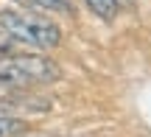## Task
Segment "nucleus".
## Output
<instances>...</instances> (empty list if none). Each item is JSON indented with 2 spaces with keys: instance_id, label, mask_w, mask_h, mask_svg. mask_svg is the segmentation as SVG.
<instances>
[{
  "instance_id": "obj_1",
  "label": "nucleus",
  "mask_w": 151,
  "mask_h": 137,
  "mask_svg": "<svg viewBox=\"0 0 151 137\" xmlns=\"http://www.w3.org/2000/svg\"><path fill=\"white\" fill-rule=\"evenodd\" d=\"M0 31H6L17 45L37 50H53L62 45V28L45 17V11L6 9L0 11Z\"/></svg>"
},
{
  "instance_id": "obj_2",
  "label": "nucleus",
  "mask_w": 151,
  "mask_h": 137,
  "mask_svg": "<svg viewBox=\"0 0 151 137\" xmlns=\"http://www.w3.org/2000/svg\"><path fill=\"white\" fill-rule=\"evenodd\" d=\"M62 78V67L42 53L0 56V90H31Z\"/></svg>"
},
{
  "instance_id": "obj_3",
  "label": "nucleus",
  "mask_w": 151,
  "mask_h": 137,
  "mask_svg": "<svg viewBox=\"0 0 151 137\" xmlns=\"http://www.w3.org/2000/svg\"><path fill=\"white\" fill-rule=\"evenodd\" d=\"M11 95L0 98V115H14V118H28V115H42L50 109V101L45 95H34L28 90H9Z\"/></svg>"
},
{
  "instance_id": "obj_4",
  "label": "nucleus",
  "mask_w": 151,
  "mask_h": 137,
  "mask_svg": "<svg viewBox=\"0 0 151 137\" xmlns=\"http://www.w3.org/2000/svg\"><path fill=\"white\" fill-rule=\"evenodd\" d=\"M84 3H87V9L95 17H101V20H115V17H118V9H120L118 0H84Z\"/></svg>"
},
{
  "instance_id": "obj_5",
  "label": "nucleus",
  "mask_w": 151,
  "mask_h": 137,
  "mask_svg": "<svg viewBox=\"0 0 151 137\" xmlns=\"http://www.w3.org/2000/svg\"><path fill=\"white\" fill-rule=\"evenodd\" d=\"M25 132H28V123L22 118L0 115V137H14V134H25Z\"/></svg>"
},
{
  "instance_id": "obj_6",
  "label": "nucleus",
  "mask_w": 151,
  "mask_h": 137,
  "mask_svg": "<svg viewBox=\"0 0 151 137\" xmlns=\"http://www.w3.org/2000/svg\"><path fill=\"white\" fill-rule=\"evenodd\" d=\"M22 3L34 6L39 11H56V14H73V3L70 0H22Z\"/></svg>"
},
{
  "instance_id": "obj_7",
  "label": "nucleus",
  "mask_w": 151,
  "mask_h": 137,
  "mask_svg": "<svg viewBox=\"0 0 151 137\" xmlns=\"http://www.w3.org/2000/svg\"><path fill=\"white\" fill-rule=\"evenodd\" d=\"M14 137H28V132H25V134H14Z\"/></svg>"
}]
</instances>
